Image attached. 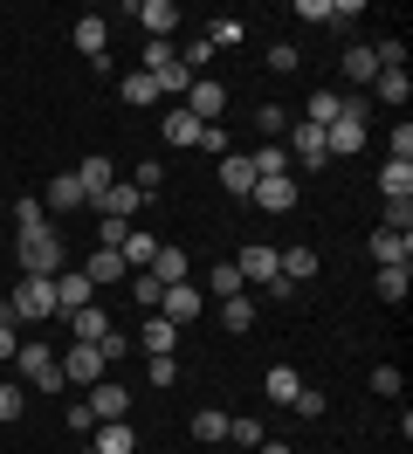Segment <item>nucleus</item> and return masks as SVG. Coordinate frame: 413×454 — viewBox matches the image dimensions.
Returning a JSON list of instances; mask_svg holds the SVG:
<instances>
[{"label":"nucleus","mask_w":413,"mask_h":454,"mask_svg":"<svg viewBox=\"0 0 413 454\" xmlns=\"http://www.w3.org/2000/svg\"><path fill=\"white\" fill-rule=\"evenodd\" d=\"M42 227H49V207H42L35 193H21L14 200V241H21V234H42Z\"/></svg>","instance_id":"obj_28"},{"label":"nucleus","mask_w":413,"mask_h":454,"mask_svg":"<svg viewBox=\"0 0 413 454\" xmlns=\"http://www.w3.org/2000/svg\"><path fill=\"white\" fill-rule=\"evenodd\" d=\"M255 454H290V448H282V441H262V448H255Z\"/></svg>","instance_id":"obj_56"},{"label":"nucleus","mask_w":413,"mask_h":454,"mask_svg":"<svg viewBox=\"0 0 413 454\" xmlns=\"http://www.w3.org/2000/svg\"><path fill=\"white\" fill-rule=\"evenodd\" d=\"M83 399H90V413H97V420H124V406H131V393H124L117 379H97Z\"/></svg>","instance_id":"obj_15"},{"label":"nucleus","mask_w":413,"mask_h":454,"mask_svg":"<svg viewBox=\"0 0 413 454\" xmlns=\"http://www.w3.org/2000/svg\"><path fill=\"white\" fill-rule=\"evenodd\" d=\"M262 393H269V399H275V406H290V399H297V393H303V379H297V372H290V365H275V372H269V379H262Z\"/></svg>","instance_id":"obj_34"},{"label":"nucleus","mask_w":413,"mask_h":454,"mask_svg":"<svg viewBox=\"0 0 413 454\" xmlns=\"http://www.w3.org/2000/svg\"><path fill=\"white\" fill-rule=\"evenodd\" d=\"M172 62H179L172 42H145V76H159V69H172Z\"/></svg>","instance_id":"obj_45"},{"label":"nucleus","mask_w":413,"mask_h":454,"mask_svg":"<svg viewBox=\"0 0 413 454\" xmlns=\"http://www.w3.org/2000/svg\"><path fill=\"white\" fill-rule=\"evenodd\" d=\"M269 69H275V76H290V69H297V49H290V42H275V49H269Z\"/></svg>","instance_id":"obj_54"},{"label":"nucleus","mask_w":413,"mask_h":454,"mask_svg":"<svg viewBox=\"0 0 413 454\" xmlns=\"http://www.w3.org/2000/svg\"><path fill=\"white\" fill-rule=\"evenodd\" d=\"M372 262H379V269H413V234L379 227V234H372Z\"/></svg>","instance_id":"obj_12"},{"label":"nucleus","mask_w":413,"mask_h":454,"mask_svg":"<svg viewBox=\"0 0 413 454\" xmlns=\"http://www.w3.org/2000/svg\"><path fill=\"white\" fill-rule=\"evenodd\" d=\"M248 166H255V179H290V152L262 145V152H248Z\"/></svg>","instance_id":"obj_30"},{"label":"nucleus","mask_w":413,"mask_h":454,"mask_svg":"<svg viewBox=\"0 0 413 454\" xmlns=\"http://www.w3.org/2000/svg\"><path fill=\"white\" fill-rule=\"evenodd\" d=\"M76 49L90 62H104V49H110V21H104V14H83V21H76Z\"/></svg>","instance_id":"obj_24"},{"label":"nucleus","mask_w":413,"mask_h":454,"mask_svg":"<svg viewBox=\"0 0 413 454\" xmlns=\"http://www.w3.org/2000/svg\"><path fill=\"white\" fill-rule=\"evenodd\" d=\"M0 248H7V227H0Z\"/></svg>","instance_id":"obj_58"},{"label":"nucleus","mask_w":413,"mask_h":454,"mask_svg":"<svg viewBox=\"0 0 413 454\" xmlns=\"http://www.w3.org/2000/svg\"><path fill=\"white\" fill-rule=\"evenodd\" d=\"M131 344H145V358H172V344H179V331H172V324H165L159 310L145 317V324H138V338Z\"/></svg>","instance_id":"obj_17"},{"label":"nucleus","mask_w":413,"mask_h":454,"mask_svg":"<svg viewBox=\"0 0 413 454\" xmlns=\"http://www.w3.org/2000/svg\"><path fill=\"white\" fill-rule=\"evenodd\" d=\"M379 76V56L372 49H345V83H372Z\"/></svg>","instance_id":"obj_35"},{"label":"nucleus","mask_w":413,"mask_h":454,"mask_svg":"<svg viewBox=\"0 0 413 454\" xmlns=\"http://www.w3.org/2000/svg\"><path fill=\"white\" fill-rule=\"evenodd\" d=\"M145 269H152L165 289H172V283H187V248H179V241H159V255L145 262Z\"/></svg>","instance_id":"obj_20"},{"label":"nucleus","mask_w":413,"mask_h":454,"mask_svg":"<svg viewBox=\"0 0 413 454\" xmlns=\"http://www.w3.org/2000/svg\"><path fill=\"white\" fill-rule=\"evenodd\" d=\"M193 441H200V448H220V441H227V413H220V406H200V413H193Z\"/></svg>","instance_id":"obj_27"},{"label":"nucleus","mask_w":413,"mask_h":454,"mask_svg":"<svg viewBox=\"0 0 413 454\" xmlns=\"http://www.w3.org/2000/svg\"><path fill=\"white\" fill-rule=\"evenodd\" d=\"M220 186H227L234 200L255 193V166H248V152H227V159H220Z\"/></svg>","instance_id":"obj_23"},{"label":"nucleus","mask_w":413,"mask_h":454,"mask_svg":"<svg viewBox=\"0 0 413 454\" xmlns=\"http://www.w3.org/2000/svg\"><path fill=\"white\" fill-rule=\"evenodd\" d=\"M379 227H393V234H413V200H385V221Z\"/></svg>","instance_id":"obj_49"},{"label":"nucleus","mask_w":413,"mask_h":454,"mask_svg":"<svg viewBox=\"0 0 413 454\" xmlns=\"http://www.w3.org/2000/svg\"><path fill=\"white\" fill-rule=\"evenodd\" d=\"M379 193H385V200H413V166H407V159H385Z\"/></svg>","instance_id":"obj_29"},{"label":"nucleus","mask_w":413,"mask_h":454,"mask_svg":"<svg viewBox=\"0 0 413 454\" xmlns=\"http://www.w3.org/2000/svg\"><path fill=\"white\" fill-rule=\"evenodd\" d=\"M372 90H379L385 104H407V90H413V76H407V69H379V76H372Z\"/></svg>","instance_id":"obj_37"},{"label":"nucleus","mask_w":413,"mask_h":454,"mask_svg":"<svg viewBox=\"0 0 413 454\" xmlns=\"http://www.w3.org/2000/svg\"><path fill=\"white\" fill-rule=\"evenodd\" d=\"M83 454H138V434L124 420H97V434H90V448Z\"/></svg>","instance_id":"obj_14"},{"label":"nucleus","mask_w":413,"mask_h":454,"mask_svg":"<svg viewBox=\"0 0 413 454\" xmlns=\"http://www.w3.org/2000/svg\"><path fill=\"white\" fill-rule=\"evenodd\" d=\"M152 83H159V97H187V90H193V76L179 69V62H172V69H159Z\"/></svg>","instance_id":"obj_48"},{"label":"nucleus","mask_w":413,"mask_h":454,"mask_svg":"<svg viewBox=\"0 0 413 454\" xmlns=\"http://www.w3.org/2000/svg\"><path fill=\"white\" fill-rule=\"evenodd\" d=\"M385 152H393V159H407V166H413V124H385Z\"/></svg>","instance_id":"obj_46"},{"label":"nucleus","mask_w":413,"mask_h":454,"mask_svg":"<svg viewBox=\"0 0 413 454\" xmlns=\"http://www.w3.org/2000/svg\"><path fill=\"white\" fill-rule=\"evenodd\" d=\"M131 14L145 21V42H172V28H179V7L172 0H138Z\"/></svg>","instance_id":"obj_10"},{"label":"nucleus","mask_w":413,"mask_h":454,"mask_svg":"<svg viewBox=\"0 0 413 454\" xmlns=\"http://www.w3.org/2000/svg\"><path fill=\"white\" fill-rule=\"evenodd\" d=\"M159 317L172 324V331H179V324H200V317H207V289H193V283H172V289L159 296Z\"/></svg>","instance_id":"obj_6"},{"label":"nucleus","mask_w":413,"mask_h":454,"mask_svg":"<svg viewBox=\"0 0 413 454\" xmlns=\"http://www.w3.org/2000/svg\"><path fill=\"white\" fill-rule=\"evenodd\" d=\"M55 372H62V393H69V386L90 393L97 379H110V365H104V351H97V344H69V351L55 358Z\"/></svg>","instance_id":"obj_4"},{"label":"nucleus","mask_w":413,"mask_h":454,"mask_svg":"<svg viewBox=\"0 0 413 454\" xmlns=\"http://www.w3.org/2000/svg\"><path fill=\"white\" fill-rule=\"evenodd\" d=\"M110 331V317L97 310V303H90V310H69V344H97Z\"/></svg>","instance_id":"obj_25"},{"label":"nucleus","mask_w":413,"mask_h":454,"mask_svg":"<svg viewBox=\"0 0 413 454\" xmlns=\"http://www.w3.org/2000/svg\"><path fill=\"white\" fill-rule=\"evenodd\" d=\"M117 255H124V269H145V262L159 255V241H152V234H138V227H124V241H117Z\"/></svg>","instance_id":"obj_31"},{"label":"nucleus","mask_w":413,"mask_h":454,"mask_svg":"<svg viewBox=\"0 0 413 454\" xmlns=\"http://www.w3.org/2000/svg\"><path fill=\"white\" fill-rule=\"evenodd\" d=\"M42 207H49V214H76V207H90V200H83V179H76V172H55L49 193H42Z\"/></svg>","instance_id":"obj_16"},{"label":"nucleus","mask_w":413,"mask_h":454,"mask_svg":"<svg viewBox=\"0 0 413 454\" xmlns=\"http://www.w3.org/2000/svg\"><path fill=\"white\" fill-rule=\"evenodd\" d=\"M83 276H90L97 289H117L124 276H131V269H124V255H117V248H97V255L83 262Z\"/></svg>","instance_id":"obj_19"},{"label":"nucleus","mask_w":413,"mask_h":454,"mask_svg":"<svg viewBox=\"0 0 413 454\" xmlns=\"http://www.w3.org/2000/svg\"><path fill=\"white\" fill-rule=\"evenodd\" d=\"M227 441H234V448H262V420L234 413V420H227Z\"/></svg>","instance_id":"obj_44"},{"label":"nucleus","mask_w":413,"mask_h":454,"mask_svg":"<svg viewBox=\"0 0 413 454\" xmlns=\"http://www.w3.org/2000/svg\"><path fill=\"white\" fill-rule=\"evenodd\" d=\"M159 138L172 145V152H187V145H200V117H193L187 104H172V111L159 117Z\"/></svg>","instance_id":"obj_11"},{"label":"nucleus","mask_w":413,"mask_h":454,"mask_svg":"<svg viewBox=\"0 0 413 454\" xmlns=\"http://www.w3.org/2000/svg\"><path fill=\"white\" fill-rule=\"evenodd\" d=\"M179 104H187V111L200 117V124H220V111H227V90H220L214 76H193V90L179 97Z\"/></svg>","instance_id":"obj_8"},{"label":"nucleus","mask_w":413,"mask_h":454,"mask_svg":"<svg viewBox=\"0 0 413 454\" xmlns=\"http://www.w3.org/2000/svg\"><path fill=\"white\" fill-rule=\"evenodd\" d=\"M90 303H97V283H90L83 269H62V276H55V317L90 310Z\"/></svg>","instance_id":"obj_7"},{"label":"nucleus","mask_w":413,"mask_h":454,"mask_svg":"<svg viewBox=\"0 0 413 454\" xmlns=\"http://www.w3.org/2000/svg\"><path fill=\"white\" fill-rule=\"evenodd\" d=\"M220 324H227V338H248L255 331V296H220Z\"/></svg>","instance_id":"obj_21"},{"label":"nucleus","mask_w":413,"mask_h":454,"mask_svg":"<svg viewBox=\"0 0 413 454\" xmlns=\"http://www.w3.org/2000/svg\"><path fill=\"white\" fill-rule=\"evenodd\" d=\"M234 269H242V283H248V289H255V283L269 289V283H275V248H262V241H248L242 255H234Z\"/></svg>","instance_id":"obj_13"},{"label":"nucleus","mask_w":413,"mask_h":454,"mask_svg":"<svg viewBox=\"0 0 413 454\" xmlns=\"http://www.w3.org/2000/svg\"><path fill=\"white\" fill-rule=\"evenodd\" d=\"M0 214H7V193H0Z\"/></svg>","instance_id":"obj_59"},{"label":"nucleus","mask_w":413,"mask_h":454,"mask_svg":"<svg viewBox=\"0 0 413 454\" xmlns=\"http://www.w3.org/2000/svg\"><path fill=\"white\" fill-rule=\"evenodd\" d=\"M7 317H14V324H42V317H55V276H21V283L7 289Z\"/></svg>","instance_id":"obj_3"},{"label":"nucleus","mask_w":413,"mask_h":454,"mask_svg":"<svg viewBox=\"0 0 413 454\" xmlns=\"http://www.w3.org/2000/svg\"><path fill=\"white\" fill-rule=\"evenodd\" d=\"M255 207H262V214H290V207H297V179H255Z\"/></svg>","instance_id":"obj_18"},{"label":"nucleus","mask_w":413,"mask_h":454,"mask_svg":"<svg viewBox=\"0 0 413 454\" xmlns=\"http://www.w3.org/2000/svg\"><path fill=\"white\" fill-rule=\"evenodd\" d=\"M0 317H7V289H0Z\"/></svg>","instance_id":"obj_57"},{"label":"nucleus","mask_w":413,"mask_h":454,"mask_svg":"<svg viewBox=\"0 0 413 454\" xmlns=\"http://www.w3.org/2000/svg\"><path fill=\"white\" fill-rule=\"evenodd\" d=\"M14 351H21V344H14V317H0V365H7Z\"/></svg>","instance_id":"obj_55"},{"label":"nucleus","mask_w":413,"mask_h":454,"mask_svg":"<svg viewBox=\"0 0 413 454\" xmlns=\"http://www.w3.org/2000/svg\"><path fill=\"white\" fill-rule=\"evenodd\" d=\"M0 420H21V386L14 379H0Z\"/></svg>","instance_id":"obj_51"},{"label":"nucleus","mask_w":413,"mask_h":454,"mask_svg":"<svg viewBox=\"0 0 413 454\" xmlns=\"http://www.w3.org/2000/svg\"><path fill=\"white\" fill-rule=\"evenodd\" d=\"M385 296V303H407V289H413V269H379V283H372Z\"/></svg>","instance_id":"obj_38"},{"label":"nucleus","mask_w":413,"mask_h":454,"mask_svg":"<svg viewBox=\"0 0 413 454\" xmlns=\"http://www.w3.org/2000/svg\"><path fill=\"white\" fill-rule=\"evenodd\" d=\"M200 152H207V159H227V152H234L227 124H200Z\"/></svg>","instance_id":"obj_43"},{"label":"nucleus","mask_w":413,"mask_h":454,"mask_svg":"<svg viewBox=\"0 0 413 454\" xmlns=\"http://www.w3.org/2000/svg\"><path fill=\"white\" fill-rule=\"evenodd\" d=\"M62 420H69V434H76V441H90V434H97V413H90V399H69V406H62Z\"/></svg>","instance_id":"obj_39"},{"label":"nucleus","mask_w":413,"mask_h":454,"mask_svg":"<svg viewBox=\"0 0 413 454\" xmlns=\"http://www.w3.org/2000/svg\"><path fill=\"white\" fill-rule=\"evenodd\" d=\"M372 393H379V399L400 393V365H379V372H372Z\"/></svg>","instance_id":"obj_53"},{"label":"nucleus","mask_w":413,"mask_h":454,"mask_svg":"<svg viewBox=\"0 0 413 454\" xmlns=\"http://www.w3.org/2000/svg\"><path fill=\"white\" fill-rule=\"evenodd\" d=\"M145 379H152V386H159V393H165V386L179 379V358H152V365H145Z\"/></svg>","instance_id":"obj_50"},{"label":"nucleus","mask_w":413,"mask_h":454,"mask_svg":"<svg viewBox=\"0 0 413 454\" xmlns=\"http://www.w3.org/2000/svg\"><path fill=\"white\" fill-rule=\"evenodd\" d=\"M303 124L330 131V124H338V90H310V104H303Z\"/></svg>","instance_id":"obj_32"},{"label":"nucleus","mask_w":413,"mask_h":454,"mask_svg":"<svg viewBox=\"0 0 413 454\" xmlns=\"http://www.w3.org/2000/svg\"><path fill=\"white\" fill-rule=\"evenodd\" d=\"M290 406H297L303 420H317V413H324V393H317V386H303V393H297V399H290Z\"/></svg>","instance_id":"obj_52"},{"label":"nucleus","mask_w":413,"mask_h":454,"mask_svg":"<svg viewBox=\"0 0 413 454\" xmlns=\"http://www.w3.org/2000/svg\"><path fill=\"white\" fill-rule=\"evenodd\" d=\"M290 152H297L303 166H324V131L317 124H290Z\"/></svg>","instance_id":"obj_26"},{"label":"nucleus","mask_w":413,"mask_h":454,"mask_svg":"<svg viewBox=\"0 0 413 454\" xmlns=\"http://www.w3.org/2000/svg\"><path fill=\"white\" fill-rule=\"evenodd\" d=\"M14 372H21L28 386H42V393H62V372H55V344H21V351H14Z\"/></svg>","instance_id":"obj_5"},{"label":"nucleus","mask_w":413,"mask_h":454,"mask_svg":"<svg viewBox=\"0 0 413 454\" xmlns=\"http://www.w3.org/2000/svg\"><path fill=\"white\" fill-rule=\"evenodd\" d=\"M255 131H262V138H282V131H290V111H282V104H262V111H255Z\"/></svg>","instance_id":"obj_42"},{"label":"nucleus","mask_w":413,"mask_h":454,"mask_svg":"<svg viewBox=\"0 0 413 454\" xmlns=\"http://www.w3.org/2000/svg\"><path fill=\"white\" fill-rule=\"evenodd\" d=\"M131 186H138V193H145V200H152V193H159V186H165V166H159V159H145V166L131 172Z\"/></svg>","instance_id":"obj_47"},{"label":"nucleus","mask_w":413,"mask_h":454,"mask_svg":"<svg viewBox=\"0 0 413 454\" xmlns=\"http://www.w3.org/2000/svg\"><path fill=\"white\" fill-rule=\"evenodd\" d=\"M242 21H234V14H214V21H207V35H200V42H207V49H242Z\"/></svg>","instance_id":"obj_33"},{"label":"nucleus","mask_w":413,"mask_h":454,"mask_svg":"<svg viewBox=\"0 0 413 454\" xmlns=\"http://www.w3.org/2000/svg\"><path fill=\"white\" fill-rule=\"evenodd\" d=\"M365 117H372L365 97H338V124L324 131V159H352L358 145H365Z\"/></svg>","instance_id":"obj_1"},{"label":"nucleus","mask_w":413,"mask_h":454,"mask_svg":"<svg viewBox=\"0 0 413 454\" xmlns=\"http://www.w3.org/2000/svg\"><path fill=\"white\" fill-rule=\"evenodd\" d=\"M207 289H214V296H242V269H234V262H214V276H207Z\"/></svg>","instance_id":"obj_40"},{"label":"nucleus","mask_w":413,"mask_h":454,"mask_svg":"<svg viewBox=\"0 0 413 454\" xmlns=\"http://www.w3.org/2000/svg\"><path fill=\"white\" fill-rule=\"evenodd\" d=\"M124 104H131V111H145V104H159V83H152L145 69H131V76H124Z\"/></svg>","instance_id":"obj_36"},{"label":"nucleus","mask_w":413,"mask_h":454,"mask_svg":"<svg viewBox=\"0 0 413 454\" xmlns=\"http://www.w3.org/2000/svg\"><path fill=\"white\" fill-rule=\"evenodd\" d=\"M14 248H21V276H62V269H69V241H62L55 227H42V234H21Z\"/></svg>","instance_id":"obj_2"},{"label":"nucleus","mask_w":413,"mask_h":454,"mask_svg":"<svg viewBox=\"0 0 413 454\" xmlns=\"http://www.w3.org/2000/svg\"><path fill=\"white\" fill-rule=\"evenodd\" d=\"M90 207H97V214H104V221H131L138 207H145V193H138L131 179H117V186H104V193L90 200Z\"/></svg>","instance_id":"obj_9"},{"label":"nucleus","mask_w":413,"mask_h":454,"mask_svg":"<svg viewBox=\"0 0 413 454\" xmlns=\"http://www.w3.org/2000/svg\"><path fill=\"white\" fill-rule=\"evenodd\" d=\"M76 179H83V200H97L104 186H117V166H110L104 152H90V159L76 166Z\"/></svg>","instance_id":"obj_22"},{"label":"nucleus","mask_w":413,"mask_h":454,"mask_svg":"<svg viewBox=\"0 0 413 454\" xmlns=\"http://www.w3.org/2000/svg\"><path fill=\"white\" fill-rule=\"evenodd\" d=\"M290 14H303V21H317V28H338V0H297Z\"/></svg>","instance_id":"obj_41"}]
</instances>
